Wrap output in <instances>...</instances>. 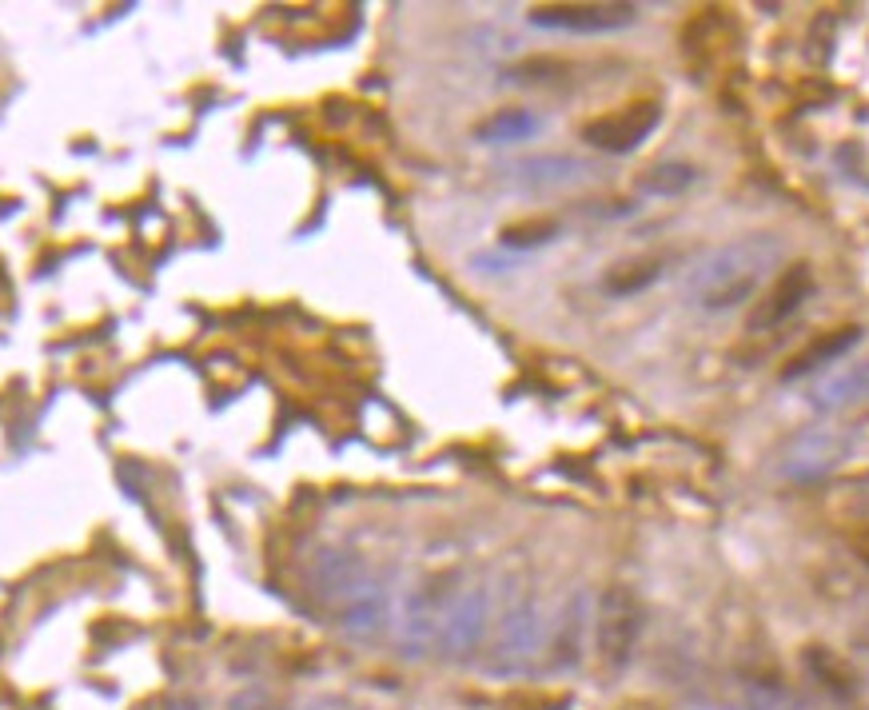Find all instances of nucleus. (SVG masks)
Returning a JSON list of instances; mask_svg holds the SVG:
<instances>
[{"instance_id": "39448f33", "label": "nucleus", "mask_w": 869, "mask_h": 710, "mask_svg": "<svg viewBox=\"0 0 869 710\" xmlns=\"http://www.w3.org/2000/svg\"><path fill=\"white\" fill-rule=\"evenodd\" d=\"M371 583H375V575H371L367 559L351 547H319L307 563V587L331 615L351 607Z\"/></svg>"}, {"instance_id": "0eeeda50", "label": "nucleus", "mask_w": 869, "mask_h": 710, "mask_svg": "<svg viewBox=\"0 0 869 710\" xmlns=\"http://www.w3.org/2000/svg\"><path fill=\"white\" fill-rule=\"evenodd\" d=\"M662 124V104L658 100H634L618 112H606L598 120H590L582 128V140L598 152H610V156H630L634 148H642L654 128Z\"/></svg>"}, {"instance_id": "5701e85b", "label": "nucleus", "mask_w": 869, "mask_h": 710, "mask_svg": "<svg viewBox=\"0 0 869 710\" xmlns=\"http://www.w3.org/2000/svg\"><path fill=\"white\" fill-rule=\"evenodd\" d=\"M228 710H276V703L264 695V691H244V695H236Z\"/></svg>"}, {"instance_id": "f03ea898", "label": "nucleus", "mask_w": 869, "mask_h": 710, "mask_svg": "<svg viewBox=\"0 0 869 710\" xmlns=\"http://www.w3.org/2000/svg\"><path fill=\"white\" fill-rule=\"evenodd\" d=\"M858 451H862V427H854V423L806 427L786 443V451L778 459V475L790 483H818V479H830L834 471H842Z\"/></svg>"}, {"instance_id": "a878e982", "label": "nucleus", "mask_w": 869, "mask_h": 710, "mask_svg": "<svg viewBox=\"0 0 869 710\" xmlns=\"http://www.w3.org/2000/svg\"><path fill=\"white\" fill-rule=\"evenodd\" d=\"M862 647H869V631H866V635H862Z\"/></svg>"}, {"instance_id": "4468645a", "label": "nucleus", "mask_w": 869, "mask_h": 710, "mask_svg": "<svg viewBox=\"0 0 869 710\" xmlns=\"http://www.w3.org/2000/svg\"><path fill=\"white\" fill-rule=\"evenodd\" d=\"M543 132V116L531 108H499L487 120L475 124V140L479 144H523L531 136Z\"/></svg>"}, {"instance_id": "1a4fd4ad", "label": "nucleus", "mask_w": 869, "mask_h": 710, "mask_svg": "<svg viewBox=\"0 0 869 710\" xmlns=\"http://www.w3.org/2000/svg\"><path fill=\"white\" fill-rule=\"evenodd\" d=\"M810 296H814V268H810V264H790V268H782V276L762 292V300L750 304L746 328H750L754 336H766V332L782 328L790 316H798Z\"/></svg>"}, {"instance_id": "7ed1b4c3", "label": "nucleus", "mask_w": 869, "mask_h": 710, "mask_svg": "<svg viewBox=\"0 0 869 710\" xmlns=\"http://www.w3.org/2000/svg\"><path fill=\"white\" fill-rule=\"evenodd\" d=\"M543 639H547L543 607H539L535 599H519V603L507 607V615L499 619L495 643H491V651H487V671L499 675V679H511V675L531 671V663H535L539 651H543Z\"/></svg>"}, {"instance_id": "2eb2a0df", "label": "nucleus", "mask_w": 869, "mask_h": 710, "mask_svg": "<svg viewBox=\"0 0 869 710\" xmlns=\"http://www.w3.org/2000/svg\"><path fill=\"white\" fill-rule=\"evenodd\" d=\"M335 623H339V631L351 635V639H371V635H379L383 623H387V587L375 579L351 607H343V611L335 615Z\"/></svg>"}, {"instance_id": "a211bd4d", "label": "nucleus", "mask_w": 869, "mask_h": 710, "mask_svg": "<svg viewBox=\"0 0 869 710\" xmlns=\"http://www.w3.org/2000/svg\"><path fill=\"white\" fill-rule=\"evenodd\" d=\"M698 180V168L694 164H678V160H662V164H654V168H646L642 176H638V192H646V196H682L690 184Z\"/></svg>"}, {"instance_id": "6ab92c4d", "label": "nucleus", "mask_w": 869, "mask_h": 710, "mask_svg": "<svg viewBox=\"0 0 869 710\" xmlns=\"http://www.w3.org/2000/svg\"><path fill=\"white\" fill-rule=\"evenodd\" d=\"M662 276V264L658 260H630V264H618L606 272L602 288L610 296H634V292H646L654 280Z\"/></svg>"}, {"instance_id": "aec40b11", "label": "nucleus", "mask_w": 869, "mask_h": 710, "mask_svg": "<svg viewBox=\"0 0 869 710\" xmlns=\"http://www.w3.org/2000/svg\"><path fill=\"white\" fill-rule=\"evenodd\" d=\"M830 511L842 519H854V523H869V471L842 479L830 491Z\"/></svg>"}, {"instance_id": "423d86ee", "label": "nucleus", "mask_w": 869, "mask_h": 710, "mask_svg": "<svg viewBox=\"0 0 869 710\" xmlns=\"http://www.w3.org/2000/svg\"><path fill=\"white\" fill-rule=\"evenodd\" d=\"M455 579L451 575H439V579H427L423 587H415L399 611V623H395V635H399V647L403 655H427L435 651L439 643V627H443V615L455 599Z\"/></svg>"}, {"instance_id": "393cba45", "label": "nucleus", "mask_w": 869, "mask_h": 710, "mask_svg": "<svg viewBox=\"0 0 869 710\" xmlns=\"http://www.w3.org/2000/svg\"><path fill=\"white\" fill-rule=\"evenodd\" d=\"M168 710H196V703H188V699H172Z\"/></svg>"}, {"instance_id": "9b49d317", "label": "nucleus", "mask_w": 869, "mask_h": 710, "mask_svg": "<svg viewBox=\"0 0 869 710\" xmlns=\"http://www.w3.org/2000/svg\"><path fill=\"white\" fill-rule=\"evenodd\" d=\"M806 399H810V407H818V411H850V407L869 403V359L830 367V371L810 387Z\"/></svg>"}, {"instance_id": "20e7f679", "label": "nucleus", "mask_w": 869, "mask_h": 710, "mask_svg": "<svg viewBox=\"0 0 869 710\" xmlns=\"http://www.w3.org/2000/svg\"><path fill=\"white\" fill-rule=\"evenodd\" d=\"M642 627H646V607L642 599L614 583L602 591L598 607H594V643H598V659L606 667H626L638 639H642Z\"/></svg>"}, {"instance_id": "f3484780", "label": "nucleus", "mask_w": 869, "mask_h": 710, "mask_svg": "<svg viewBox=\"0 0 869 710\" xmlns=\"http://www.w3.org/2000/svg\"><path fill=\"white\" fill-rule=\"evenodd\" d=\"M802 663H806V671L814 675V683H822V691H830L834 699H854V695L862 691L858 671H854L842 655H834V651H826V647H810Z\"/></svg>"}, {"instance_id": "4be33fe9", "label": "nucleus", "mask_w": 869, "mask_h": 710, "mask_svg": "<svg viewBox=\"0 0 869 710\" xmlns=\"http://www.w3.org/2000/svg\"><path fill=\"white\" fill-rule=\"evenodd\" d=\"M830 28H834V16H818V24H814V36H810V44H822L818 48V64H826L830 60Z\"/></svg>"}, {"instance_id": "f257e3e1", "label": "nucleus", "mask_w": 869, "mask_h": 710, "mask_svg": "<svg viewBox=\"0 0 869 710\" xmlns=\"http://www.w3.org/2000/svg\"><path fill=\"white\" fill-rule=\"evenodd\" d=\"M782 260V240L770 232H754L742 240H730L702 256L686 276V296L702 312H734L746 300L758 296L774 264Z\"/></svg>"}, {"instance_id": "412c9836", "label": "nucleus", "mask_w": 869, "mask_h": 710, "mask_svg": "<svg viewBox=\"0 0 869 710\" xmlns=\"http://www.w3.org/2000/svg\"><path fill=\"white\" fill-rule=\"evenodd\" d=\"M555 240H559L555 220H527V224L503 228V248H519V252H531V248H543V244H555Z\"/></svg>"}, {"instance_id": "dca6fc26", "label": "nucleus", "mask_w": 869, "mask_h": 710, "mask_svg": "<svg viewBox=\"0 0 869 710\" xmlns=\"http://www.w3.org/2000/svg\"><path fill=\"white\" fill-rule=\"evenodd\" d=\"M511 172L527 188H563V184L582 180L590 168L575 156H531V160H519Z\"/></svg>"}, {"instance_id": "b1692460", "label": "nucleus", "mask_w": 869, "mask_h": 710, "mask_svg": "<svg viewBox=\"0 0 869 710\" xmlns=\"http://www.w3.org/2000/svg\"><path fill=\"white\" fill-rule=\"evenodd\" d=\"M303 710H359V707H347V703H335V699H311Z\"/></svg>"}, {"instance_id": "ddd939ff", "label": "nucleus", "mask_w": 869, "mask_h": 710, "mask_svg": "<svg viewBox=\"0 0 869 710\" xmlns=\"http://www.w3.org/2000/svg\"><path fill=\"white\" fill-rule=\"evenodd\" d=\"M862 344V328L858 324H850V328H838V332H826L822 340H814L810 348H802V352L794 355L786 367H782V379L790 383V379H802V375H814V371H822V367H830V363H842L846 355L854 352Z\"/></svg>"}, {"instance_id": "9d476101", "label": "nucleus", "mask_w": 869, "mask_h": 710, "mask_svg": "<svg viewBox=\"0 0 869 710\" xmlns=\"http://www.w3.org/2000/svg\"><path fill=\"white\" fill-rule=\"evenodd\" d=\"M527 20L551 32H618L638 20V4H539Z\"/></svg>"}, {"instance_id": "f8f14e48", "label": "nucleus", "mask_w": 869, "mask_h": 710, "mask_svg": "<svg viewBox=\"0 0 869 710\" xmlns=\"http://www.w3.org/2000/svg\"><path fill=\"white\" fill-rule=\"evenodd\" d=\"M586 619H590V599H586V591H575V595L567 599V607L559 611L555 627H551L547 651H551V667H555V671H571V667L582 663Z\"/></svg>"}, {"instance_id": "6e6552de", "label": "nucleus", "mask_w": 869, "mask_h": 710, "mask_svg": "<svg viewBox=\"0 0 869 710\" xmlns=\"http://www.w3.org/2000/svg\"><path fill=\"white\" fill-rule=\"evenodd\" d=\"M487 619H491V595L487 587H463L455 591L447 615H443V627H439V643L435 651L447 655V659H467L471 651H479L483 635H487Z\"/></svg>"}]
</instances>
